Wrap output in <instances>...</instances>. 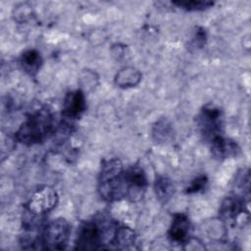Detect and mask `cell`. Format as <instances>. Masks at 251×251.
I'll list each match as a JSON object with an SVG mask.
<instances>
[{"label": "cell", "instance_id": "cell-1", "mask_svg": "<svg viewBox=\"0 0 251 251\" xmlns=\"http://www.w3.org/2000/svg\"><path fill=\"white\" fill-rule=\"evenodd\" d=\"M55 129L54 116L51 110L44 107L29 114L20 126L15 139L30 146L44 141Z\"/></svg>", "mask_w": 251, "mask_h": 251}, {"label": "cell", "instance_id": "cell-2", "mask_svg": "<svg viewBox=\"0 0 251 251\" xmlns=\"http://www.w3.org/2000/svg\"><path fill=\"white\" fill-rule=\"evenodd\" d=\"M98 192L101 198L107 202L126 198L125 171L120 159L111 158L102 163L98 177Z\"/></svg>", "mask_w": 251, "mask_h": 251}, {"label": "cell", "instance_id": "cell-3", "mask_svg": "<svg viewBox=\"0 0 251 251\" xmlns=\"http://www.w3.org/2000/svg\"><path fill=\"white\" fill-rule=\"evenodd\" d=\"M196 123L201 134L210 141L224 131V113L216 104H206L199 112Z\"/></svg>", "mask_w": 251, "mask_h": 251}, {"label": "cell", "instance_id": "cell-4", "mask_svg": "<svg viewBox=\"0 0 251 251\" xmlns=\"http://www.w3.org/2000/svg\"><path fill=\"white\" fill-rule=\"evenodd\" d=\"M71 225L63 218L50 222L42 232L43 249L63 250L68 245L71 236Z\"/></svg>", "mask_w": 251, "mask_h": 251}, {"label": "cell", "instance_id": "cell-5", "mask_svg": "<svg viewBox=\"0 0 251 251\" xmlns=\"http://www.w3.org/2000/svg\"><path fill=\"white\" fill-rule=\"evenodd\" d=\"M106 233H108L107 230L96 220H89L82 223L77 231L75 249L95 250L104 248V235Z\"/></svg>", "mask_w": 251, "mask_h": 251}, {"label": "cell", "instance_id": "cell-6", "mask_svg": "<svg viewBox=\"0 0 251 251\" xmlns=\"http://www.w3.org/2000/svg\"><path fill=\"white\" fill-rule=\"evenodd\" d=\"M58 200L57 191L51 186L44 185L32 193L27 202L26 209L29 213L41 216L52 211L56 207Z\"/></svg>", "mask_w": 251, "mask_h": 251}, {"label": "cell", "instance_id": "cell-7", "mask_svg": "<svg viewBox=\"0 0 251 251\" xmlns=\"http://www.w3.org/2000/svg\"><path fill=\"white\" fill-rule=\"evenodd\" d=\"M125 181L126 185V198L131 202L139 201L146 190L148 180L144 170L138 166L133 165L125 171Z\"/></svg>", "mask_w": 251, "mask_h": 251}, {"label": "cell", "instance_id": "cell-8", "mask_svg": "<svg viewBox=\"0 0 251 251\" xmlns=\"http://www.w3.org/2000/svg\"><path fill=\"white\" fill-rule=\"evenodd\" d=\"M86 110V100L83 90L75 89L67 92L63 100L62 116L70 121L79 119Z\"/></svg>", "mask_w": 251, "mask_h": 251}, {"label": "cell", "instance_id": "cell-9", "mask_svg": "<svg viewBox=\"0 0 251 251\" xmlns=\"http://www.w3.org/2000/svg\"><path fill=\"white\" fill-rule=\"evenodd\" d=\"M191 235V223L188 217L183 213L175 214L169 230L168 237L169 239L177 244H184Z\"/></svg>", "mask_w": 251, "mask_h": 251}, {"label": "cell", "instance_id": "cell-10", "mask_svg": "<svg viewBox=\"0 0 251 251\" xmlns=\"http://www.w3.org/2000/svg\"><path fill=\"white\" fill-rule=\"evenodd\" d=\"M212 156L217 160H225L230 157L236 156L240 148L238 144L229 138L224 137V135H218L209 141Z\"/></svg>", "mask_w": 251, "mask_h": 251}, {"label": "cell", "instance_id": "cell-11", "mask_svg": "<svg viewBox=\"0 0 251 251\" xmlns=\"http://www.w3.org/2000/svg\"><path fill=\"white\" fill-rule=\"evenodd\" d=\"M245 200L236 195L226 197L221 204L220 216L224 221H234L241 214H244Z\"/></svg>", "mask_w": 251, "mask_h": 251}, {"label": "cell", "instance_id": "cell-12", "mask_svg": "<svg viewBox=\"0 0 251 251\" xmlns=\"http://www.w3.org/2000/svg\"><path fill=\"white\" fill-rule=\"evenodd\" d=\"M136 241L137 237L134 230L128 226H122L116 227L111 244L117 249H133Z\"/></svg>", "mask_w": 251, "mask_h": 251}, {"label": "cell", "instance_id": "cell-13", "mask_svg": "<svg viewBox=\"0 0 251 251\" xmlns=\"http://www.w3.org/2000/svg\"><path fill=\"white\" fill-rule=\"evenodd\" d=\"M142 75L134 67H124L115 75L114 81L118 87L130 88L141 81Z\"/></svg>", "mask_w": 251, "mask_h": 251}, {"label": "cell", "instance_id": "cell-14", "mask_svg": "<svg viewBox=\"0 0 251 251\" xmlns=\"http://www.w3.org/2000/svg\"><path fill=\"white\" fill-rule=\"evenodd\" d=\"M152 137L155 142L160 144H167L173 141L175 130L172 123L166 118L158 120L152 127Z\"/></svg>", "mask_w": 251, "mask_h": 251}, {"label": "cell", "instance_id": "cell-15", "mask_svg": "<svg viewBox=\"0 0 251 251\" xmlns=\"http://www.w3.org/2000/svg\"><path fill=\"white\" fill-rule=\"evenodd\" d=\"M154 192L161 204H167L174 196L176 187L173 180L166 176H159L154 181Z\"/></svg>", "mask_w": 251, "mask_h": 251}, {"label": "cell", "instance_id": "cell-16", "mask_svg": "<svg viewBox=\"0 0 251 251\" xmlns=\"http://www.w3.org/2000/svg\"><path fill=\"white\" fill-rule=\"evenodd\" d=\"M23 70L31 76L37 75L42 66V57L36 49H27L24 51L20 58Z\"/></svg>", "mask_w": 251, "mask_h": 251}, {"label": "cell", "instance_id": "cell-17", "mask_svg": "<svg viewBox=\"0 0 251 251\" xmlns=\"http://www.w3.org/2000/svg\"><path fill=\"white\" fill-rule=\"evenodd\" d=\"M235 193L237 197L245 200L250 195V173L249 170H241L235 176L234 180ZM246 201V200H245Z\"/></svg>", "mask_w": 251, "mask_h": 251}, {"label": "cell", "instance_id": "cell-18", "mask_svg": "<svg viewBox=\"0 0 251 251\" xmlns=\"http://www.w3.org/2000/svg\"><path fill=\"white\" fill-rule=\"evenodd\" d=\"M172 4L185 11L198 12L211 8L214 5V2L207 0H177L173 1Z\"/></svg>", "mask_w": 251, "mask_h": 251}, {"label": "cell", "instance_id": "cell-19", "mask_svg": "<svg viewBox=\"0 0 251 251\" xmlns=\"http://www.w3.org/2000/svg\"><path fill=\"white\" fill-rule=\"evenodd\" d=\"M208 184V177L205 175H200L196 177H194L190 184L186 187L185 193L187 194H194L203 191Z\"/></svg>", "mask_w": 251, "mask_h": 251}, {"label": "cell", "instance_id": "cell-20", "mask_svg": "<svg viewBox=\"0 0 251 251\" xmlns=\"http://www.w3.org/2000/svg\"><path fill=\"white\" fill-rule=\"evenodd\" d=\"M80 82L84 89L92 90L95 88V86L98 83V76L95 72L86 70L82 73L80 76Z\"/></svg>", "mask_w": 251, "mask_h": 251}, {"label": "cell", "instance_id": "cell-21", "mask_svg": "<svg viewBox=\"0 0 251 251\" xmlns=\"http://www.w3.org/2000/svg\"><path fill=\"white\" fill-rule=\"evenodd\" d=\"M206 39H207L206 30L203 27L198 26L196 28V30L194 32V35H193V38H192L193 45L197 46V47H203V45L206 42Z\"/></svg>", "mask_w": 251, "mask_h": 251}]
</instances>
